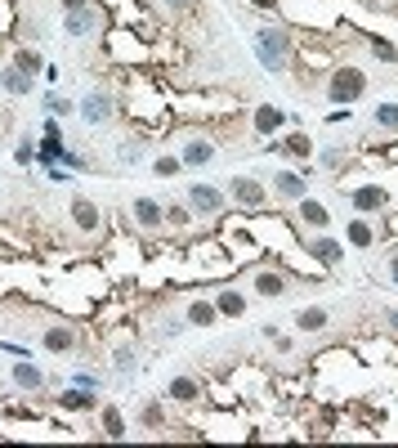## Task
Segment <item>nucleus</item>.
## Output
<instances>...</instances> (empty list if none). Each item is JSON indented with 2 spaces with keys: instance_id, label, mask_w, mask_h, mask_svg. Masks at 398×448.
Instances as JSON below:
<instances>
[{
  "instance_id": "1",
  "label": "nucleus",
  "mask_w": 398,
  "mask_h": 448,
  "mask_svg": "<svg viewBox=\"0 0 398 448\" xmlns=\"http://www.w3.org/2000/svg\"><path fill=\"white\" fill-rule=\"evenodd\" d=\"M287 49H291V36L277 27H260L255 31V54L264 63V72H282L287 68Z\"/></svg>"
},
{
  "instance_id": "2",
  "label": "nucleus",
  "mask_w": 398,
  "mask_h": 448,
  "mask_svg": "<svg viewBox=\"0 0 398 448\" xmlns=\"http://www.w3.org/2000/svg\"><path fill=\"white\" fill-rule=\"evenodd\" d=\"M362 94H367V76H362V68H336V72H331V81H327V99H331V104L349 108L354 99H362Z\"/></svg>"
},
{
  "instance_id": "3",
  "label": "nucleus",
  "mask_w": 398,
  "mask_h": 448,
  "mask_svg": "<svg viewBox=\"0 0 398 448\" xmlns=\"http://www.w3.org/2000/svg\"><path fill=\"white\" fill-rule=\"evenodd\" d=\"M228 193H233V202H242V206H260L264 197H269V193H264V184H260V179H251V175H238L233 184H228Z\"/></svg>"
},
{
  "instance_id": "4",
  "label": "nucleus",
  "mask_w": 398,
  "mask_h": 448,
  "mask_svg": "<svg viewBox=\"0 0 398 448\" xmlns=\"http://www.w3.org/2000/svg\"><path fill=\"white\" fill-rule=\"evenodd\" d=\"M135 224H139V229H148V234L165 224V211H161L157 197H139V202H135Z\"/></svg>"
},
{
  "instance_id": "5",
  "label": "nucleus",
  "mask_w": 398,
  "mask_h": 448,
  "mask_svg": "<svg viewBox=\"0 0 398 448\" xmlns=\"http://www.w3.org/2000/svg\"><path fill=\"white\" fill-rule=\"evenodd\" d=\"M188 202H193L197 211L215 215V211L224 206V193H220V189H210V184H193V189H188Z\"/></svg>"
},
{
  "instance_id": "6",
  "label": "nucleus",
  "mask_w": 398,
  "mask_h": 448,
  "mask_svg": "<svg viewBox=\"0 0 398 448\" xmlns=\"http://www.w3.org/2000/svg\"><path fill=\"white\" fill-rule=\"evenodd\" d=\"M72 31V36H86V31H94L98 27V9H90V5H81V9H68V23H63Z\"/></svg>"
},
{
  "instance_id": "7",
  "label": "nucleus",
  "mask_w": 398,
  "mask_h": 448,
  "mask_svg": "<svg viewBox=\"0 0 398 448\" xmlns=\"http://www.w3.org/2000/svg\"><path fill=\"white\" fill-rule=\"evenodd\" d=\"M72 220H76L81 234H94V229H98V206L90 202V197H76V202H72Z\"/></svg>"
},
{
  "instance_id": "8",
  "label": "nucleus",
  "mask_w": 398,
  "mask_h": 448,
  "mask_svg": "<svg viewBox=\"0 0 398 448\" xmlns=\"http://www.w3.org/2000/svg\"><path fill=\"white\" fill-rule=\"evenodd\" d=\"M309 256L318 260V264H340L345 260V247L336 238H318V242H309Z\"/></svg>"
},
{
  "instance_id": "9",
  "label": "nucleus",
  "mask_w": 398,
  "mask_h": 448,
  "mask_svg": "<svg viewBox=\"0 0 398 448\" xmlns=\"http://www.w3.org/2000/svg\"><path fill=\"white\" fill-rule=\"evenodd\" d=\"M300 220L313 224V229H327V224H331V215H327V206L318 202V197H309V193H305V197H300Z\"/></svg>"
},
{
  "instance_id": "10",
  "label": "nucleus",
  "mask_w": 398,
  "mask_h": 448,
  "mask_svg": "<svg viewBox=\"0 0 398 448\" xmlns=\"http://www.w3.org/2000/svg\"><path fill=\"white\" fill-rule=\"evenodd\" d=\"M273 184H277V193H282V197H295V202H300V197L309 193V179H305V175H295V171H282V175L273 179Z\"/></svg>"
},
{
  "instance_id": "11",
  "label": "nucleus",
  "mask_w": 398,
  "mask_h": 448,
  "mask_svg": "<svg viewBox=\"0 0 398 448\" xmlns=\"http://www.w3.org/2000/svg\"><path fill=\"white\" fill-rule=\"evenodd\" d=\"M327 319H331V314H327L322 305H305L300 314H295V327H300V332H322Z\"/></svg>"
},
{
  "instance_id": "12",
  "label": "nucleus",
  "mask_w": 398,
  "mask_h": 448,
  "mask_svg": "<svg viewBox=\"0 0 398 448\" xmlns=\"http://www.w3.org/2000/svg\"><path fill=\"white\" fill-rule=\"evenodd\" d=\"M165 394H170V399H175V404H193V399H197V394H202V386H197V381H193V377H175V381H170V386H165Z\"/></svg>"
},
{
  "instance_id": "13",
  "label": "nucleus",
  "mask_w": 398,
  "mask_h": 448,
  "mask_svg": "<svg viewBox=\"0 0 398 448\" xmlns=\"http://www.w3.org/2000/svg\"><path fill=\"white\" fill-rule=\"evenodd\" d=\"M380 206H385V193H380V184L354 189V211H380Z\"/></svg>"
},
{
  "instance_id": "14",
  "label": "nucleus",
  "mask_w": 398,
  "mask_h": 448,
  "mask_svg": "<svg viewBox=\"0 0 398 448\" xmlns=\"http://www.w3.org/2000/svg\"><path fill=\"white\" fill-rule=\"evenodd\" d=\"M81 117H86V121H108V117H112L108 94H86V104H81Z\"/></svg>"
},
{
  "instance_id": "15",
  "label": "nucleus",
  "mask_w": 398,
  "mask_h": 448,
  "mask_svg": "<svg viewBox=\"0 0 398 448\" xmlns=\"http://www.w3.org/2000/svg\"><path fill=\"white\" fill-rule=\"evenodd\" d=\"M14 381H19L23 390H41V386H45L41 368H36V363H27V359H19V363H14Z\"/></svg>"
},
{
  "instance_id": "16",
  "label": "nucleus",
  "mask_w": 398,
  "mask_h": 448,
  "mask_svg": "<svg viewBox=\"0 0 398 448\" xmlns=\"http://www.w3.org/2000/svg\"><path fill=\"white\" fill-rule=\"evenodd\" d=\"M255 292L260 296H282V292H287V278H282L277 269H260L255 274Z\"/></svg>"
},
{
  "instance_id": "17",
  "label": "nucleus",
  "mask_w": 398,
  "mask_h": 448,
  "mask_svg": "<svg viewBox=\"0 0 398 448\" xmlns=\"http://www.w3.org/2000/svg\"><path fill=\"white\" fill-rule=\"evenodd\" d=\"M282 121H287V112H282V108H269V104L255 108V130H260V135H273Z\"/></svg>"
},
{
  "instance_id": "18",
  "label": "nucleus",
  "mask_w": 398,
  "mask_h": 448,
  "mask_svg": "<svg viewBox=\"0 0 398 448\" xmlns=\"http://www.w3.org/2000/svg\"><path fill=\"white\" fill-rule=\"evenodd\" d=\"M215 157V144H206V139H193V144H184V166H202V161H210Z\"/></svg>"
},
{
  "instance_id": "19",
  "label": "nucleus",
  "mask_w": 398,
  "mask_h": 448,
  "mask_svg": "<svg viewBox=\"0 0 398 448\" xmlns=\"http://www.w3.org/2000/svg\"><path fill=\"white\" fill-rule=\"evenodd\" d=\"M215 309H220L224 319H242V314H246V301H242L238 292H220V296H215Z\"/></svg>"
},
{
  "instance_id": "20",
  "label": "nucleus",
  "mask_w": 398,
  "mask_h": 448,
  "mask_svg": "<svg viewBox=\"0 0 398 448\" xmlns=\"http://www.w3.org/2000/svg\"><path fill=\"white\" fill-rule=\"evenodd\" d=\"M76 345V337H72V327H49L45 332V350H54V354H63V350H72Z\"/></svg>"
},
{
  "instance_id": "21",
  "label": "nucleus",
  "mask_w": 398,
  "mask_h": 448,
  "mask_svg": "<svg viewBox=\"0 0 398 448\" xmlns=\"http://www.w3.org/2000/svg\"><path fill=\"white\" fill-rule=\"evenodd\" d=\"M0 86H5L9 94H27L31 90V76L23 68H5V72H0Z\"/></svg>"
},
{
  "instance_id": "22",
  "label": "nucleus",
  "mask_w": 398,
  "mask_h": 448,
  "mask_svg": "<svg viewBox=\"0 0 398 448\" xmlns=\"http://www.w3.org/2000/svg\"><path fill=\"white\" fill-rule=\"evenodd\" d=\"M215 319H220V309H215L210 301H193V305H188V323H193V327H210Z\"/></svg>"
},
{
  "instance_id": "23",
  "label": "nucleus",
  "mask_w": 398,
  "mask_h": 448,
  "mask_svg": "<svg viewBox=\"0 0 398 448\" xmlns=\"http://www.w3.org/2000/svg\"><path fill=\"white\" fill-rule=\"evenodd\" d=\"M345 238H349L354 247H372L376 242V234H372L367 220H349V224H345Z\"/></svg>"
},
{
  "instance_id": "24",
  "label": "nucleus",
  "mask_w": 398,
  "mask_h": 448,
  "mask_svg": "<svg viewBox=\"0 0 398 448\" xmlns=\"http://www.w3.org/2000/svg\"><path fill=\"white\" fill-rule=\"evenodd\" d=\"M103 435H108V439H126V417H121V408H103Z\"/></svg>"
},
{
  "instance_id": "25",
  "label": "nucleus",
  "mask_w": 398,
  "mask_h": 448,
  "mask_svg": "<svg viewBox=\"0 0 398 448\" xmlns=\"http://www.w3.org/2000/svg\"><path fill=\"white\" fill-rule=\"evenodd\" d=\"M58 404H63V408H94V394H90L86 386H72L68 394H58Z\"/></svg>"
},
{
  "instance_id": "26",
  "label": "nucleus",
  "mask_w": 398,
  "mask_h": 448,
  "mask_svg": "<svg viewBox=\"0 0 398 448\" xmlns=\"http://www.w3.org/2000/svg\"><path fill=\"white\" fill-rule=\"evenodd\" d=\"M14 68H23L31 76V72H45V59L36 54V49H19V54H14Z\"/></svg>"
},
{
  "instance_id": "27",
  "label": "nucleus",
  "mask_w": 398,
  "mask_h": 448,
  "mask_svg": "<svg viewBox=\"0 0 398 448\" xmlns=\"http://www.w3.org/2000/svg\"><path fill=\"white\" fill-rule=\"evenodd\" d=\"M282 153H291V157H309V153H313V139L305 135V130H295V135L282 144Z\"/></svg>"
},
{
  "instance_id": "28",
  "label": "nucleus",
  "mask_w": 398,
  "mask_h": 448,
  "mask_svg": "<svg viewBox=\"0 0 398 448\" xmlns=\"http://www.w3.org/2000/svg\"><path fill=\"white\" fill-rule=\"evenodd\" d=\"M372 121H376L380 130H398V104H380V108L372 112Z\"/></svg>"
},
{
  "instance_id": "29",
  "label": "nucleus",
  "mask_w": 398,
  "mask_h": 448,
  "mask_svg": "<svg viewBox=\"0 0 398 448\" xmlns=\"http://www.w3.org/2000/svg\"><path fill=\"white\" fill-rule=\"evenodd\" d=\"M179 166H184L179 157H157V161H153V171H157L161 179H170V175H179Z\"/></svg>"
},
{
  "instance_id": "30",
  "label": "nucleus",
  "mask_w": 398,
  "mask_h": 448,
  "mask_svg": "<svg viewBox=\"0 0 398 448\" xmlns=\"http://www.w3.org/2000/svg\"><path fill=\"white\" fill-rule=\"evenodd\" d=\"M372 54H376V59H398V49H394L389 41H380V36H372Z\"/></svg>"
},
{
  "instance_id": "31",
  "label": "nucleus",
  "mask_w": 398,
  "mask_h": 448,
  "mask_svg": "<svg viewBox=\"0 0 398 448\" xmlns=\"http://www.w3.org/2000/svg\"><path fill=\"white\" fill-rule=\"evenodd\" d=\"M45 108H49V112H58V117H68V112H72V104H68L63 94H49V99H45Z\"/></svg>"
},
{
  "instance_id": "32",
  "label": "nucleus",
  "mask_w": 398,
  "mask_h": 448,
  "mask_svg": "<svg viewBox=\"0 0 398 448\" xmlns=\"http://www.w3.org/2000/svg\"><path fill=\"white\" fill-rule=\"evenodd\" d=\"M143 426H161V404H148L143 408Z\"/></svg>"
},
{
  "instance_id": "33",
  "label": "nucleus",
  "mask_w": 398,
  "mask_h": 448,
  "mask_svg": "<svg viewBox=\"0 0 398 448\" xmlns=\"http://www.w3.org/2000/svg\"><path fill=\"white\" fill-rule=\"evenodd\" d=\"M135 368V350H117V372H130Z\"/></svg>"
},
{
  "instance_id": "34",
  "label": "nucleus",
  "mask_w": 398,
  "mask_h": 448,
  "mask_svg": "<svg viewBox=\"0 0 398 448\" xmlns=\"http://www.w3.org/2000/svg\"><path fill=\"white\" fill-rule=\"evenodd\" d=\"M58 166H68V171H81V166H86V161H81L76 153H68V148H63V157H58Z\"/></svg>"
},
{
  "instance_id": "35",
  "label": "nucleus",
  "mask_w": 398,
  "mask_h": 448,
  "mask_svg": "<svg viewBox=\"0 0 398 448\" xmlns=\"http://www.w3.org/2000/svg\"><path fill=\"white\" fill-rule=\"evenodd\" d=\"M31 157H36V148H27V144H23V148H19V153H14V161H19V166H27V161H31Z\"/></svg>"
},
{
  "instance_id": "36",
  "label": "nucleus",
  "mask_w": 398,
  "mask_h": 448,
  "mask_svg": "<svg viewBox=\"0 0 398 448\" xmlns=\"http://www.w3.org/2000/svg\"><path fill=\"white\" fill-rule=\"evenodd\" d=\"M345 161V153H336V148H331V153H322V166H340Z\"/></svg>"
},
{
  "instance_id": "37",
  "label": "nucleus",
  "mask_w": 398,
  "mask_h": 448,
  "mask_svg": "<svg viewBox=\"0 0 398 448\" xmlns=\"http://www.w3.org/2000/svg\"><path fill=\"white\" fill-rule=\"evenodd\" d=\"M389 278H394V287H398V252L389 256Z\"/></svg>"
},
{
  "instance_id": "38",
  "label": "nucleus",
  "mask_w": 398,
  "mask_h": 448,
  "mask_svg": "<svg viewBox=\"0 0 398 448\" xmlns=\"http://www.w3.org/2000/svg\"><path fill=\"white\" fill-rule=\"evenodd\" d=\"M251 5H255V9H273V5H277V0H251Z\"/></svg>"
},
{
  "instance_id": "39",
  "label": "nucleus",
  "mask_w": 398,
  "mask_h": 448,
  "mask_svg": "<svg viewBox=\"0 0 398 448\" xmlns=\"http://www.w3.org/2000/svg\"><path fill=\"white\" fill-rule=\"evenodd\" d=\"M63 5H68V9H81V5H90V0H63Z\"/></svg>"
},
{
  "instance_id": "40",
  "label": "nucleus",
  "mask_w": 398,
  "mask_h": 448,
  "mask_svg": "<svg viewBox=\"0 0 398 448\" xmlns=\"http://www.w3.org/2000/svg\"><path fill=\"white\" fill-rule=\"evenodd\" d=\"M165 5H170V9H184V5H188V0H165Z\"/></svg>"
},
{
  "instance_id": "41",
  "label": "nucleus",
  "mask_w": 398,
  "mask_h": 448,
  "mask_svg": "<svg viewBox=\"0 0 398 448\" xmlns=\"http://www.w3.org/2000/svg\"><path fill=\"white\" fill-rule=\"evenodd\" d=\"M389 323H394V332H398V309H394V314H389Z\"/></svg>"
},
{
  "instance_id": "42",
  "label": "nucleus",
  "mask_w": 398,
  "mask_h": 448,
  "mask_svg": "<svg viewBox=\"0 0 398 448\" xmlns=\"http://www.w3.org/2000/svg\"><path fill=\"white\" fill-rule=\"evenodd\" d=\"M362 5H380V0H362Z\"/></svg>"
}]
</instances>
